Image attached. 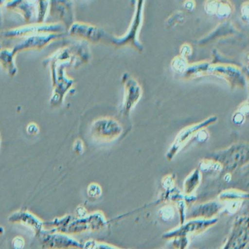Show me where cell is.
Here are the masks:
<instances>
[{
    "mask_svg": "<svg viewBox=\"0 0 249 249\" xmlns=\"http://www.w3.org/2000/svg\"><path fill=\"white\" fill-rule=\"evenodd\" d=\"M69 58H72L71 52L68 49H64L54 56L53 58L54 59H52V71L53 92L51 99V103L53 106H58L62 103L65 93L73 84V80L70 79L65 76V71H64V68L67 66V64H71V62L65 61L64 63H62L64 59H69Z\"/></svg>",
    "mask_w": 249,
    "mask_h": 249,
    "instance_id": "obj_1",
    "label": "cell"
},
{
    "mask_svg": "<svg viewBox=\"0 0 249 249\" xmlns=\"http://www.w3.org/2000/svg\"><path fill=\"white\" fill-rule=\"evenodd\" d=\"M145 1H137L132 21L126 33L122 36H112L111 42L116 46H130L138 52L144 50L143 45L139 40L140 32L144 19Z\"/></svg>",
    "mask_w": 249,
    "mask_h": 249,
    "instance_id": "obj_2",
    "label": "cell"
},
{
    "mask_svg": "<svg viewBox=\"0 0 249 249\" xmlns=\"http://www.w3.org/2000/svg\"><path fill=\"white\" fill-rule=\"evenodd\" d=\"M211 159L219 163L222 170L231 173L249 162V145L247 142L233 144L214 153Z\"/></svg>",
    "mask_w": 249,
    "mask_h": 249,
    "instance_id": "obj_3",
    "label": "cell"
},
{
    "mask_svg": "<svg viewBox=\"0 0 249 249\" xmlns=\"http://www.w3.org/2000/svg\"><path fill=\"white\" fill-rule=\"evenodd\" d=\"M218 121L216 116H211L202 122L193 124L183 128L176 135L173 143L166 154V159L171 161L177 155L178 153L186 145L191 139L196 136L198 132L202 129H206L208 126L214 124Z\"/></svg>",
    "mask_w": 249,
    "mask_h": 249,
    "instance_id": "obj_4",
    "label": "cell"
},
{
    "mask_svg": "<svg viewBox=\"0 0 249 249\" xmlns=\"http://www.w3.org/2000/svg\"><path fill=\"white\" fill-rule=\"evenodd\" d=\"M123 127L116 119L103 117L96 119L90 128L91 138L96 141L110 142L122 135Z\"/></svg>",
    "mask_w": 249,
    "mask_h": 249,
    "instance_id": "obj_5",
    "label": "cell"
},
{
    "mask_svg": "<svg viewBox=\"0 0 249 249\" xmlns=\"http://www.w3.org/2000/svg\"><path fill=\"white\" fill-rule=\"evenodd\" d=\"M208 75H213L224 80L232 89L245 88L247 82L241 69L231 64L210 62L206 72V76Z\"/></svg>",
    "mask_w": 249,
    "mask_h": 249,
    "instance_id": "obj_6",
    "label": "cell"
},
{
    "mask_svg": "<svg viewBox=\"0 0 249 249\" xmlns=\"http://www.w3.org/2000/svg\"><path fill=\"white\" fill-rule=\"evenodd\" d=\"M43 249H83V244L71 235L43 230L37 234Z\"/></svg>",
    "mask_w": 249,
    "mask_h": 249,
    "instance_id": "obj_7",
    "label": "cell"
},
{
    "mask_svg": "<svg viewBox=\"0 0 249 249\" xmlns=\"http://www.w3.org/2000/svg\"><path fill=\"white\" fill-rule=\"evenodd\" d=\"M124 94L122 103V114L124 118L129 117L132 109L139 103L142 95V89L140 83L128 72L122 76Z\"/></svg>",
    "mask_w": 249,
    "mask_h": 249,
    "instance_id": "obj_8",
    "label": "cell"
},
{
    "mask_svg": "<svg viewBox=\"0 0 249 249\" xmlns=\"http://www.w3.org/2000/svg\"><path fill=\"white\" fill-rule=\"evenodd\" d=\"M62 23H51V24H28L22 27L11 29L2 33L4 37H29L40 34H61L65 30Z\"/></svg>",
    "mask_w": 249,
    "mask_h": 249,
    "instance_id": "obj_9",
    "label": "cell"
},
{
    "mask_svg": "<svg viewBox=\"0 0 249 249\" xmlns=\"http://www.w3.org/2000/svg\"><path fill=\"white\" fill-rule=\"evenodd\" d=\"M249 217H237L223 249H249Z\"/></svg>",
    "mask_w": 249,
    "mask_h": 249,
    "instance_id": "obj_10",
    "label": "cell"
},
{
    "mask_svg": "<svg viewBox=\"0 0 249 249\" xmlns=\"http://www.w3.org/2000/svg\"><path fill=\"white\" fill-rule=\"evenodd\" d=\"M217 220L213 219H190L185 224H182L178 228L164 234V238L170 239L174 237H186L189 235L199 234L215 224Z\"/></svg>",
    "mask_w": 249,
    "mask_h": 249,
    "instance_id": "obj_11",
    "label": "cell"
},
{
    "mask_svg": "<svg viewBox=\"0 0 249 249\" xmlns=\"http://www.w3.org/2000/svg\"><path fill=\"white\" fill-rule=\"evenodd\" d=\"M68 34L72 37L81 39L83 41L99 43L106 36L103 29L92 24L83 22H74L68 29Z\"/></svg>",
    "mask_w": 249,
    "mask_h": 249,
    "instance_id": "obj_12",
    "label": "cell"
},
{
    "mask_svg": "<svg viewBox=\"0 0 249 249\" xmlns=\"http://www.w3.org/2000/svg\"><path fill=\"white\" fill-rule=\"evenodd\" d=\"M62 34H40L36 36H29L26 37L23 41L17 44L13 49L14 54L18 52L27 50H39L43 49L49 43L62 37Z\"/></svg>",
    "mask_w": 249,
    "mask_h": 249,
    "instance_id": "obj_13",
    "label": "cell"
},
{
    "mask_svg": "<svg viewBox=\"0 0 249 249\" xmlns=\"http://www.w3.org/2000/svg\"><path fill=\"white\" fill-rule=\"evenodd\" d=\"M8 221L19 224L31 230L36 235L44 230V222L33 213L24 210L15 211L8 216Z\"/></svg>",
    "mask_w": 249,
    "mask_h": 249,
    "instance_id": "obj_14",
    "label": "cell"
},
{
    "mask_svg": "<svg viewBox=\"0 0 249 249\" xmlns=\"http://www.w3.org/2000/svg\"><path fill=\"white\" fill-rule=\"evenodd\" d=\"M51 13L59 18L65 28H70L73 24V11L72 2L68 1H54L50 2Z\"/></svg>",
    "mask_w": 249,
    "mask_h": 249,
    "instance_id": "obj_15",
    "label": "cell"
},
{
    "mask_svg": "<svg viewBox=\"0 0 249 249\" xmlns=\"http://www.w3.org/2000/svg\"><path fill=\"white\" fill-rule=\"evenodd\" d=\"M223 205L218 202H208L201 204L192 209L188 219H213L222 210Z\"/></svg>",
    "mask_w": 249,
    "mask_h": 249,
    "instance_id": "obj_16",
    "label": "cell"
},
{
    "mask_svg": "<svg viewBox=\"0 0 249 249\" xmlns=\"http://www.w3.org/2000/svg\"><path fill=\"white\" fill-rule=\"evenodd\" d=\"M204 9L208 15L217 17L220 19L229 18L232 14L234 7L230 1L212 0L204 3Z\"/></svg>",
    "mask_w": 249,
    "mask_h": 249,
    "instance_id": "obj_17",
    "label": "cell"
},
{
    "mask_svg": "<svg viewBox=\"0 0 249 249\" xmlns=\"http://www.w3.org/2000/svg\"><path fill=\"white\" fill-rule=\"evenodd\" d=\"M37 2L33 1H8L4 5L7 9L16 11L24 17L27 23L33 20Z\"/></svg>",
    "mask_w": 249,
    "mask_h": 249,
    "instance_id": "obj_18",
    "label": "cell"
},
{
    "mask_svg": "<svg viewBox=\"0 0 249 249\" xmlns=\"http://www.w3.org/2000/svg\"><path fill=\"white\" fill-rule=\"evenodd\" d=\"M236 32V29L234 28L232 23L230 21H225L222 24H219L216 28L214 29L211 33L205 36L203 38L201 39L198 42V45L206 44L208 42L217 38V37H222V36H229V35L234 34Z\"/></svg>",
    "mask_w": 249,
    "mask_h": 249,
    "instance_id": "obj_19",
    "label": "cell"
},
{
    "mask_svg": "<svg viewBox=\"0 0 249 249\" xmlns=\"http://www.w3.org/2000/svg\"><path fill=\"white\" fill-rule=\"evenodd\" d=\"M15 56L12 50L4 49L0 51V63L11 76H14L17 72V68L14 63Z\"/></svg>",
    "mask_w": 249,
    "mask_h": 249,
    "instance_id": "obj_20",
    "label": "cell"
},
{
    "mask_svg": "<svg viewBox=\"0 0 249 249\" xmlns=\"http://www.w3.org/2000/svg\"><path fill=\"white\" fill-rule=\"evenodd\" d=\"M200 171L197 169L194 170L188 177L185 179L184 183H183V191H184L185 195H189L192 194V192L198 187L201 181Z\"/></svg>",
    "mask_w": 249,
    "mask_h": 249,
    "instance_id": "obj_21",
    "label": "cell"
},
{
    "mask_svg": "<svg viewBox=\"0 0 249 249\" xmlns=\"http://www.w3.org/2000/svg\"><path fill=\"white\" fill-rule=\"evenodd\" d=\"M88 218L91 231H99L107 226V220L104 214L100 211L88 214Z\"/></svg>",
    "mask_w": 249,
    "mask_h": 249,
    "instance_id": "obj_22",
    "label": "cell"
},
{
    "mask_svg": "<svg viewBox=\"0 0 249 249\" xmlns=\"http://www.w3.org/2000/svg\"><path fill=\"white\" fill-rule=\"evenodd\" d=\"M248 115H249V101L246 100V102H243L239 106L237 110L233 113L231 121L234 124L240 126L244 123Z\"/></svg>",
    "mask_w": 249,
    "mask_h": 249,
    "instance_id": "obj_23",
    "label": "cell"
},
{
    "mask_svg": "<svg viewBox=\"0 0 249 249\" xmlns=\"http://www.w3.org/2000/svg\"><path fill=\"white\" fill-rule=\"evenodd\" d=\"M189 65L188 59L186 58L183 57V56H180V55H178V56H175L172 59L170 66H171L172 70L174 72L183 75L186 70L187 69Z\"/></svg>",
    "mask_w": 249,
    "mask_h": 249,
    "instance_id": "obj_24",
    "label": "cell"
},
{
    "mask_svg": "<svg viewBox=\"0 0 249 249\" xmlns=\"http://www.w3.org/2000/svg\"><path fill=\"white\" fill-rule=\"evenodd\" d=\"M185 14L182 11H176L172 14L165 21L166 29H172L178 24L183 23L185 21Z\"/></svg>",
    "mask_w": 249,
    "mask_h": 249,
    "instance_id": "obj_25",
    "label": "cell"
},
{
    "mask_svg": "<svg viewBox=\"0 0 249 249\" xmlns=\"http://www.w3.org/2000/svg\"><path fill=\"white\" fill-rule=\"evenodd\" d=\"M199 168L203 171H208V170L221 171V170H222V167H221V164L211 158L202 160L199 162Z\"/></svg>",
    "mask_w": 249,
    "mask_h": 249,
    "instance_id": "obj_26",
    "label": "cell"
},
{
    "mask_svg": "<svg viewBox=\"0 0 249 249\" xmlns=\"http://www.w3.org/2000/svg\"><path fill=\"white\" fill-rule=\"evenodd\" d=\"M175 215H176L175 208L173 206H170V205L163 207L159 211V216L161 218L162 221H172L174 218Z\"/></svg>",
    "mask_w": 249,
    "mask_h": 249,
    "instance_id": "obj_27",
    "label": "cell"
},
{
    "mask_svg": "<svg viewBox=\"0 0 249 249\" xmlns=\"http://www.w3.org/2000/svg\"><path fill=\"white\" fill-rule=\"evenodd\" d=\"M38 5V15H37V24H43L44 21L45 17L47 14L49 6L50 5V2L48 1H41L37 2Z\"/></svg>",
    "mask_w": 249,
    "mask_h": 249,
    "instance_id": "obj_28",
    "label": "cell"
},
{
    "mask_svg": "<svg viewBox=\"0 0 249 249\" xmlns=\"http://www.w3.org/2000/svg\"><path fill=\"white\" fill-rule=\"evenodd\" d=\"M103 194L102 187L97 183H91L87 187V195L93 199H98Z\"/></svg>",
    "mask_w": 249,
    "mask_h": 249,
    "instance_id": "obj_29",
    "label": "cell"
},
{
    "mask_svg": "<svg viewBox=\"0 0 249 249\" xmlns=\"http://www.w3.org/2000/svg\"><path fill=\"white\" fill-rule=\"evenodd\" d=\"M180 56H183V57L186 58L187 59L189 56H190L192 54L193 52V49H192V46L189 43H183L180 47Z\"/></svg>",
    "mask_w": 249,
    "mask_h": 249,
    "instance_id": "obj_30",
    "label": "cell"
},
{
    "mask_svg": "<svg viewBox=\"0 0 249 249\" xmlns=\"http://www.w3.org/2000/svg\"><path fill=\"white\" fill-rule=\"evenodd\" d=\"M27 134L32 136H36V135H38L39 132H40V128H39L38 125L35 122H31L27 125Z\"/></svg>",
    "mask_w": 249,
    "mask_h": 249,
    "instance_id": "obj_31",
    "label": "cell"
},
{
    "mask_svg": "<svg viewBox=\"0 0 249 249\" xmlns=\"http://www.w3.org/2000/svg\"><path fill=\"white\" fill-rule=\"evenodd\" d=\"M249 2L246 1V2H243L241 5V8H240V14H241L242 19L243 21H246L248 23L249 21Z\"/></svg>",
    "mask_w": 249,
    "mask_h": 249,
    "instance_id": "obj_32",
    "label": "cell"
},
{
    "mask_svg": "<svg viewBox=\"0 0 249 249\" xmlns=\"http://www.w3.org/2000/svg\"><path fill=\"white\" fill-rule=\"evenodd\" d=\"M24 245H25V241L21 236H17L13 240L12 246L14 249H22Z\"/></svg>",
    "mask_w": 249,
    "mask_h": 249,
    "instance_id": "obj_33",
    "label": "cell"
},
{
    "mask_svg": "<svg viewBox=\"0 0 249 249\" xmlns=\"http://www.w3.org/2000/svg\"><path fill=\"white\" fill-rule=\"evenodd\" d=\"M73 151L76 154H82L84 151V143L81 139H77L73 143Z\"/></svg>",
    "mask_w": 249,
    "mask_h": 249,
    "instance_id": "obj_34",
    "label": "cell"
},
{
    "mask_svg": "<svg viewBox=\"0 0 249 249\" xmlns=\"http://www.w3.org/2000/svg\"><path fill=\"white\" fill-rule=\"evenodd\" d=\"M175 179L173 178V175H167L163 178L162 184L164 189H169L173 187Z\"/></svg>",
    "mask_w": 249,
    "mask_h": 249,
    "instance_id": "obj_35",
    "label": "cell"
},
{
    "mask_svg": "<svg viewBox=\"0 0 249 249\" xmlns=\"http://www.w3.org/2000/svg\"><path fill=\"white\" fill-rule=\"evenodd\" d=\"M196 138L199 142H203V141H207L208 138H209V133L206 129H202V130L198 132V133L196 135Z\"/></svg>",
    "mask_w": 249,
    "mask_h": 249,
    "instance_id": "obj_36",
    "label": "cell"
},
{
    "mask_svg": "<svg viewBox=\"0 0 249 249\" xmlns=\"http://www.w3.org/2000/svg\"><path fill=\"white\" fill-rule=\"evenodd\" d=\"M75 213H76V218H84V217L88 215L87 210L83 205H79V206L77 207L76 210H75Z\"/></svg>",
    "mask_w": 249,
    "mask_h": 249,
    "instance_id": "obj_37",
    "label": "cell"
},
{
    "mask_svg": "<svg viewBox=\"0 0 249 249\" xmlns=\"http://www.w3.org/2000/svg\"><path fill=\"white\" fill-rule=\"evenodd\" d=\"M183 8L186 10V11H193L195 8H196V2L192 0H189V1H185L183 3Z\"/></svg>",
    "mask_w": 249,
    "mask_h": 249,
    "instance_id": "obj_38",
    "label": "cell"
},
{
    "mask_svg": "<svg viewBox=\"0 0 249 249\" xmlns=\"http://www.w3.org/2000/svg\"><path fill=\"white\" fill-rule=\"evenodd\" d=\"M5 2H2V1H0V8L2 6V5H4ZM2 12H1V10H0V28L2 27Z\"/></svg>",
    "mask_w": 249,
    "mask_h": 249,
    "instance_id": "obj_39",
    "label": "cell"
},
{
    "mask_svg": "<svg viewBox=\"0 0 249 249\" xmlns=\"http://www.w3.org/2000/svg\"><path fill=\"white\" fill-rule=\"evenodd\" d=\"M1 46H1V43H0V51H1V49H2V47H1Z\"/></svg>",
    "mask_w": 249,
    "mask_h": 249,
    "instance_id": "obj_40",
    "label": "cell"
},
{
    "mask_svg": "<svg viewBox=\"0 0 249 249\" xmlns=\"http://www.w3.org/2000/svg\"><path fill=\"white\" fill-rule=\"evenodd\" d=\"M1 142H2V141H1V138H0V145H1Z\"/></svg>",
    "mask_w": 249,
    "mask_h": 249,
    "instance_id": "obj_41",
    "label": "cell"
}]
</instances>
